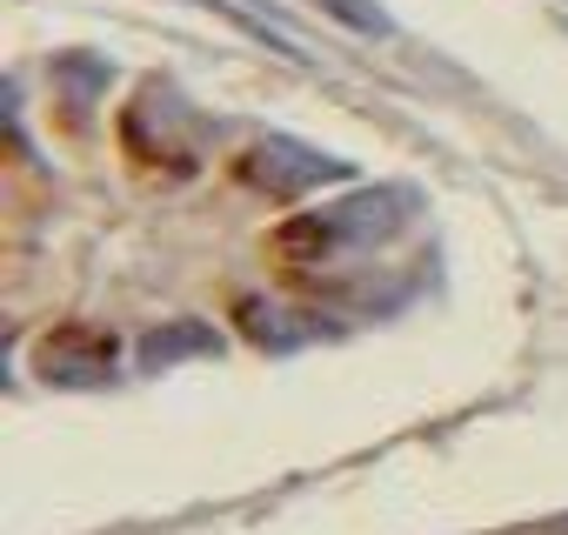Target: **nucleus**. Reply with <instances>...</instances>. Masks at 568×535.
Returning <instances> with one entry per match:
<instances>
[{
    "label": "nucleus",
    "mask_w": 568,
    "mask_h": 535,
    "mask_svg": "<svg viewBox=\"0 0 568 535\" xmlns=\"http://www.w3.org/2000/svg\"><path fill=\"white\" fill-rule=\"evenodd\" d=\"M408 208H415L408 188H368V194H355V201L295 214L288 228L274 234V254H281V261H328V254L368 248V241L395 234V214H408Z\"/></svg>",
    "instance_id": "obj_1"
},
{
    "label": "nucleus",
    "mask_w": 568,
    "mask_h": 535,
    "mask_svg": "<svg viewBox=\"0 0 568 535\" xmlns=\"http://www.w3.org/2000/svg\"><path fill=\"white\" fill-rule=\"evenodd\" d=\"M241 181L247 188H261V194H308V188H328V181H355V161H342V154H322V148H308V141H295V134H267V141H254L241 161Z\"/></svg>",
    "instance_id": "obj_2"
},
{
    "label": "nucleus",
    "mask_w": 568,
    "mask_h": 535,
    "mask_svg": "<svg viewBox=\"0 0 568 535\" xmlns=\"http://www.w3.org/2000/svg\"><path fill=\"white\" fill-rule=\"evenodd\" d=\"M34 369L54 388H108L114 369H121V342L108 329H94V322H68V329H48L41 335Z\"/></svg>",
    "instance_id": "obj_3"
},
{
    "label": "nucleus",
    "mask_w": 568,
    "mask_h": 535,
    "mask_svg": "<svg viewBox=\"0 0 568 535\" xmlns=\"http://www.w3.org/2000/svg\"><path fill=\"white\" fill-rule=\"evenodd\" d=\"M207 349H214V329H201V322H174V329L148 335L141 362H148V369H168V362H181V355H207Z\"/></svg>",
    "instance_id": "obj_4"
},
{
    "label": "nucleus",
    "mask_w": 568,
    "mask_h": 535,
    "mask_svg": "<svg viewBox=\"0 0 568 535\" xmlns=\"http://www.w3.org/2000/svg\"><path fill=\"white\" fill-rule=\"evenodd\" d=\"M322 8H328L335 21H348L355 34H388V28H395L382 0H322Z\"/></svg>",
    "instance_id": "obj_5"
}]
</instances>
